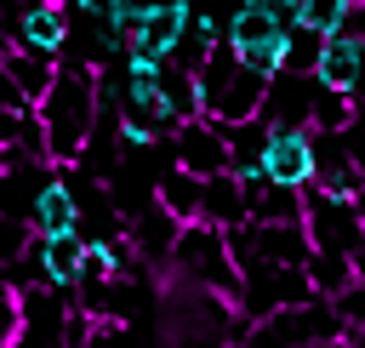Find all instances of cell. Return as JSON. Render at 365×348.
<instances>
[{
  "label": "cell",
  "instance_id": "6da1fadb",
  "mask_svg": "<svg viewBox=\"0 0 365 348\" xmlns=\"http://www.w3.org/2000/svg\"><path fill=\"white\" fill-rule=\"evenodd\" d=\"M34 108H40V126H46V160L51 165H80V154L97 131V108H103L97 68L80 63V57H57V74H51V86Z\"/></svg>",
  "mask_w": 365,
  "mask_h": 348
},
{
  "label": "cell",
  "instance_id": "7a4b0ae2",
  "mask_svg": "<svg viewBox=\"0 0 365 348\" xmlns=\"http://www.w3.org/2000/svg\"><path fill=\"white\" fill-rule=\"evenodd\" d=\"M171 280L182 285H205V291H222V297H240V262L228 251V228L205 222V217H188L177 228V245L165 257Z\"/></svg>",
  "mask_w": 365,
  "mask_h": 348
},
{
  "label": "cell",
  "instance_id": "3957f363",
  "mask_svg": "<svg viewBox=\"0 0 365 348\" xmlns=\"http://www.w3.org/2000/svg\"><path fill=\"white\" fill-rule=\"evenodd\" d=\"M245 337H257V342H291V348H331V342H348V319L336 314L331 297H302V302L274 308L268 319H257Z\"/></svg>",
  "mask_w": 365,
  "mask_h": 348
},
{
  "label": "cell",
  "instance_id": "277c9868",
  "mask_svg": "<svg viewBox=\"0 0 365 348\" xmlns=\"http://www.w3.org/2000/svg\"><path fill=\"white\" fill-rule=\"evenodd\" d=\"M302 297H319V291L308 285V268H302V262H245V268H240V297H234V308L245 314V325H257V319H268L274 308H291V302H302Z\"/></svg>",
  "mask_w": 365,
  "mask_h": 348
},
{
  "label": "cell",
  "instance_id": "5b68a950",
  "mask_svg": "<svg viewBox=\"0 0 365 348\" xmlns=\"http://www.w3.org/2000/svg\"><path fill=\"white\" fill-rule=\"evenodd\" d=\"M302 228L314 240V251H359L365 245V205L348 194H325V188H302Z\"/></svg>",
  "mask_w": 365,
  "mask_h": 348
},
{
  "label": "cell",
  "instance_id": "8992f818",
  "mask_svg": "<svg viewBox=\"0 0 365 348\" xmlns=\"http://www.w3.org/2000/svg\"><path fill=\"white\" fill-rule=\"evenodd\" d=\"M68 297L74 291L46 285V280L17 285V342H40V348L63 342V331H68Z\"/></svg>",
  "mask_w": 365,
  "mask_h": 348
},
{
  "label": "cell",
  "instance_id": "52a82bcc",
  "mask_svg": "<svg viewBox=\"0 0 365 348\" xmlns=\"http://www.w3.org/2000/svg\"><path fill=\"white\" fill-rule=\"evenodd\" d=\"M171 160H177V165H188L194 177L234 171V148H228V131H222V120H211V114H194V120H182V126L171 131Z\"/></svg>",
  "mask_w": 365,
  "mask_h": 348
},
{
  "label": "cell",
  "instance_id": "ba28073f",
  "mask_svg": "<svg viewBox=\"0 0 365 348\" xmlns=\"http://www.w3.org/2000/svg\"><path fill=\"white\" fill-rule=\"evenodd\" d=\"M262 165H268L274 183L308 188V183H314V126H268Z\"/></svg>",
  "mask_w": 365,
  "mask_h": 348
},
{
  "label": "cell",
  "instance_id": "9c48e42d",
  "mask_svg": "<svg viewBox=\"0 0 365 348\" xmlns=\"http://www.w3.org/2000/svg\"><path fill=\"white\" fill-rule=\"evenodd\" d=\"M314 97H319V74L279 68L262 91V120L268 126H314Z\"/></svg>",
  "mask_w": 365,
  "mask_h": 348
},
{
  "label": "cell",
  "instance_id": "30bf717a",
  "mask_svg": "<svg viewBox=\"0 0 365 348\" xmlns=\"http://www.w3.org/2000/svg\"><path fill=\"white\" fill-rule=\"evenodd\" d=\"M11 46H34V51L63 57V46H68V6L63 0H23Z\"/></svg>",
  "mask_w": 365,
  "mask_h": 348
},
{
  "label": "cell",
  "instance_id": "8fae6325",
  "mask_svg": "<svg viewBox=\"0 0 365 348\" xmlns=\"http://www.w3.org/2000/svg\"><path fill=\"white\" fill-rule=\"evenodd\" d=\"M325 86H336V91H354V97H365V40L359 34H325V51H319V68H314Z\"/></svg>",
  "mask_w": 365,
  "mask_h": 348
},
{
  "label": "cell",
  "instance_id": "7c38bea8",
  "mask_svg": "<svg viewBox=\"0 0 365 348\" xmlns=\"http://www.w3.org/2000/svg\"><path fill=\"white\" fill-rule=\"evenodd\" d=\"M177 228H182V217H171L154 194H148V205L137 217H125V234H131V245H137L143 262H165L171 245H177Z\"/></svg>",
  "mask_w": 365,
  "mask_h": 348
},
{
  "label": "cell",
  "instance_id": "4fadbf2b",
  "mask_svg": "<svg viewBox=\"0 0 365 348\" xmlns=\"http://www.w3.org/2000/svg\"><path fill=\"white\" fill-rule=\"evenodd\" d=\"M34 240H40V274H46V285L74 291V285H80L86 234H80V228H63V234H34Z\"/></svg>",
  "mask_w": 365,
  "mask_h": 348
},
{
  "label": "cell",
  "instance_id": "5bb4252c",
  "mask_svg": "<svg viewBox=\"0 0 365 348\" xmlns=\"http://www.w3.org/2000/svg\"><path fill=\"white\" fill-rule=\"evenodd\" d=\"M200 217H205V222H217V228H234V222H245V217H251L245 188H240V177H234V171H211V177L200 183Z\"/></svg>",
  "mask_w": 365,
  "mask_h": 348
},
{
  "label": "cell",
  "instance_id": "9a60e30c",
  "mask_svg": "<svg viewBox=\"0 0 365 348\" xmlns=\"http://www.w3.org/2000/svg\"><path fill=\"white\" fill-rule=\"evenodd\" d=\"M34 234H63V228H80V200L68 188V177H46L40 200H34V217H29Z\"/></svg>",
  "mask_w": 365,
  "mask_h": 348
},
{
  "label": "cell",
  "instance_id": "2e32d148",
  "mask_svg": "<svg viewBox=\"0 0 365 348\" xmlns=\"http://www.w3.org/2000/svg\"><path fill=\"white\" fill-rule=\"evenodd\" d=\"M0 68L23 86L29 103H40L46 86H51V74H57V57H51V51H34V46H6V63H0Z\"/></svg>",
  "mask_w": 365,
  "mask_h": 348
},
{
  "label": "cell",
  "instance_id": "e0dca14e",
  "mask_svg": "<svg viewBox=\"0 0 365 348\" xmlns=\"http://www.w3.org/2000/svg\"><path fill=\"white\" fill-rule=\"evenodd\" d=\"M200 183H205V177H194L188 165H177V160H171L165 171H154V200H160L171 217H182V222H188V217H200Z\"/></svg>",
  "mask_w": 365,
  "mask_h": 348
},
{
  "label": "cell",
  "instance_id": "ac0fdd59",
  "mask_svg": "<svg viewBox=\"0 0 365 348\" xmlns=\"http://www.w3.org/2000/svg\"><path fill=\"white\" fill-rule=\"evenodd\" d=\"M302 268H308V285L319 297H336L342 285H354V257L348 251H308Z\"/></svg>",
  "mask_w": 365,
  "mask_h": 348
},
{
  "label": "cell",
  "instance_id": "d6986e66",
  "mask_svg": "<svg viewBox=\"0 0 365 348\" xmlns=\"http://www.w3.org/2000/svg\"><path fill=\"white\" fill-rule=\"evenodd\" d=\"M251 217H257V222H302V188L268 177V188L251 200Z\"/></svg>",
  "mask_w": 365,
  "mask_h": 348
},
{
  "label": "cell",
  "instance_id": "ffe728a7",
  "mask_svg": "<svg viewBox=\"0 0 365 348\" xmlns=\"http://www.w3.org/2000/svg\"><path fill=\"white\" fill-rule=\"evenodd\" d=\"M354 114H359V97H354V91H336V86L319 80V97H314V131H342Z\"/></svg>",
  "mask_w": 365,
  "mask_h": 348
},
{
  "label": "cell",
  "instance_id": "44dd1931",
  "mask_svg": "<svg viewBox=\"0 0 365 348\" xmlns=\"http://www.w3.org/2000/svg\"><path fill=\"white\" fill-rule=\"evenodd\" d=\"M319 51H325V34H319V29H308V23H291V29H285V68L314 74V68H319Z\"/></svg>",
  "mask_w": 365,
  "mask_h": 348
},
{
  "label": "cell",
  "instance_id": "7402d4cb",
  "mask_svg": "<svg viewBox=\"0 0 365 348\" xmlns=\"http://www.w3.org/2000/svg\"><path fill=\"white\" fill-rule=\"evenodd\" d=\"M348 6H354V0H302V23L319 29V34H336L342 17H348Z\"/></svg>",
  "mask_w": 365,
  "mask_h": 348
},
{
  "label": "cell",
  "instance_id": "603a6c76",
  "mask_svg": "<svg viewBox=\"0 0 365 348\" xmlns=\"http://www.w3.org/2000/svg\"><path fill=\"white\" fill-rule=\"evenodd\" d=\"M342 137H348V154H354V165L365 171V103H359V114L342 126Z\"/></svg>",
  "mask_w": 365,
  "mask_h": 348
},
{
  "label": "cell",
  "instance_id": "cb8c5ba5",
  "mask_svg": "<svg viewBox=\"0 0 365 348\" xmlns=\"http://www.w3.org/2000/svg\"><path fill=\"white\" fill-rule=\"evenodd\" d=\"M23 120H29V108H6L0 103V148H11L23 137Z\"/></svg>",
  "mask_w": 365,
  "mask_h": 348
},
{
  "label": "cell",
  "instance_id": "d4e9b609",
  "mask_svg": "<svg viewBox=\"0 0 365 348\" xmlns=\"http://www.w3.org/2000/svg\"><path fill=\"white\" fill-rule=\"evenodd\" d=\"M6 46H11V40H6V34H0V63H6Z\"/></svg>",
  "mask_w": 365,
  "mask_h": 348
},
{
  "label": "cell",
  "instance_id": "484cf974",
  "mask_svg": "<svg viewBox=\"0 0 365 348\" xmlns=\"http://www.w3.org/2000/svg\"><path fill=\"white\" fill-rule=\"evenodd\" d=\"M245 6H274V0H245Z\"/></svg>",
  "mask_w": 365,
  "mask_h": 348
},
{
  "label": "cell",
  "instance_id": "4316f807",
  "mask_svg": "<svg viewBox=\"0 0 365 348\" xmlns=\"http://www.w3.org/2000/svg\"><path fill=\"white\" fill-rule=\"evenodd\" d=\"M0 165H6V154H0Z\"/></svg>",
  "mask_w": 365,
  "mask_h": 348
},
{
  "label": "cell",
  "instance_id": "83f0119b",
  "mask_svg": "<svg viewBox=\"0 0 365 348\" xmlns=\"http://www.w3.org/2000/svg\"><path fill=\"white\" fill-rule=\"evenodd\" d=\"M359 205H365V194H359Z\"/></svg>",
  "mask_w": 365,
  "mask_h": 348
},
{
  "label": "cell",
  "instance_id": "f1b7e54d",
  "mask_svg": "<svg viewBox=\"0 0 365 348\" xmlns=\"http://www.w3.org/2000/svg\"><path fill=\"white\" fill-rule=\"evenodd\" d=\"M0 6H6V0H0Z\"/></svg>",
  "mask_w": 365,
  "mask_h": 348
}]
</instances>
